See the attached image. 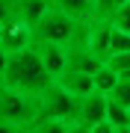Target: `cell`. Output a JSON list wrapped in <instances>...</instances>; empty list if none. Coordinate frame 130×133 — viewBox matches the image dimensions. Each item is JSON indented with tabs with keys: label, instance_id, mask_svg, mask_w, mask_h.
<instances>
[{
	"label": "cell",
	"instance_id": "5",
	"mask_svg": "<svg viewBox=\"0 0 130 133\" xmlns=\"http://www.w3.org/2000/svg\"><path fill=\"white\" fill-rule=\"evenodd\" d=\"M33 44V27L18 15H9L6 21H0V48L6 53H18Z\"/></svg>",
	"mask_w": 130,
	"mask_h": 133
},
{
	"label": "cell",
	"instance_id": "22",
	"mask_svg": "<svg viewBox=\"0 0 130 133\" xmlns=\"http://www.w3.org/2000/svg\"><path fill=\"white\" fill-rule=\"evenodd\" d=\"M65 133H89L86 124H80V121H68V130Z\"/></svg>",
	"mask_w": 130,
	"mask_h": 133
},
{
	"label": "cell",
	"instance_id": "18",
	"mask_svg": "<svg viewBox=\"0 0 130 133\" xmlns=\"http://www.w3.org/2000/svg\"><path fill=\"white\" fill-rule=\"evenodd\" d=\"M112 27H118V30H127L130 33V0L127 3H121V6H115V12H112Z\"/></svg>",
	"mask_w": 130,
	"mask_h": 133
},
{
	"label": "cell",
	"instance_id": "8",
	"mask_svg": "<svg viewBox=\"0 0 130 133\" xmlns=\"http://www.w3.org/2000/svg\"><path fill=\"white\" fill-rule=\"evenodd\" d=\"M101 65H104V59L98 56V53H92L86 44H80V42L68 44V68H77V71L95 74Z\"/></svg>",
	"mask_w": 130,
	"mask_h": 133
},
{
	"label": "cell",
	"instance_id": "14",
	"mask_svg": "<svg viewBox=\"0 0 130 133\" xmlns=\"http://www.w3.org/2000/svg\"><path fill=\"white\" fill-rule=\"evenodd\" d=\"M124 50H130V33L112 27V33H110V56L112 53H124Z\"/></svg>",
	"mask_w": 130,
	"mask_h": 133
},
{
	"label": "cell",
	"instance_id": "10",
	"mask_svg": "<svg viewBox=\"0 0 130 133\" xmlns=\"http://www.w3.org/2000/svg\"><path fill=\"white\" fill-rule=\"evenodd\" d=\"M53 6H59L62 12H68L74 21H80V24L98 18V0H56Z\"/></svg>",
	"mask_w": 130,
	"mask_h": 133
},
{
	"label": "cell",
	"instance_id": "15",
	"mask_svg": "<svg viewBox=\"0 0 130 133\" xmlns=\"http://www.w3.org/2000/svg\"><path fill=\"white\" fill-rule=\"evenodd\" d=\"M106 121H110V124H115V127L127 124V107H121L118 101L106 98Z\"/></svg>",
	"mask_w": 130,
	"mask_h": 133
},
{
	"label": "cell",
	"instance_id": "16",
	"mask_svg": "<svg viewBox=\"0 0 130 133\" xmlns=\"http://www.w3.org/2000/svg\"><path fill=\"white\" fill-rule=\"evenodd\" d=\"M106 98L118 101L121 107H130V77H118V83L112 86V92H110Z\"/></svg>",
	"mask_w": 130,
	"mask_h": 133
},
{
	"label": "cell",
	"instance_id": "1",
	"mask_svg": "<svg viewBox=\"0 0 130 133\" xmlns=\"http://www.w3.org/2000/svg\"><path fill=\"white\" fill-rule=\"evenodd\" d=\"M0 83L15 86V89H21V92H27V95L36 98L39 92H44L53 83V77L44 71V65H42L36 48L30 44V48L18 50V53H9V59H6V71H3V77H0Z\"/></svg>",
	"mask_w": 130,
	"mask_h": 133
},
{
	"label": "cell",
	"instance_id": "27",
	"mask_svg": "<svg viewBox=\"0 0 130 133\" xmlns=\"http://www.w3.org/2000/svg\"><path fill=\"white\" fill-rule=\"evenodd\" d=\"M50 3H56V0H50Z\"/></svg>",
	"mask_w": 130,
	"mask_h": 133
},
{
	"label": "cell",
	"instance_id": "20",
	"mask_svg": "<svg viewBox=\"0 0 130 133\" xmlns=\"http://www.w3.org/2000/svg\"><path fill=\"white\" fill-rule=\"evenodd\" d=\"M9 15H15V0H0V21H6Z\"/></svg>",
	"mask_w": 130,
	"mask_h": 133
},
{
	"label": "cell",
	"instance_id": "17",
	"mask_svg": "<svg viewBox=\"0 0 130 133\" xmlns=\"http://www.w3.org/2000/svg\"><path fill=\"white\" fill-rule=\"evenodd\" d=\"M106 65H110L118 77H130V50H124V53H112V56L106 59Z\"/></svg>",
	"mask_w": 130,
	"mask_h": 133
},
{
	"label": "cell",
	"instance_id": "24",
	"mask_svg": "<svg viewBox=\"0 0 130 133\" xmlns=\"http://www.w3.org/2000/svg\"><path fill=\"white\" fill-rule=\"evenodd\" d=\"M115 133H130V124H121V127H115Z\"/></svg>",
	"mask_w": 130,
	"mask_h": 133
},
{
	"label": "cell",
	"instance_id": "2",
	"mask_svg": "<svg viewBox=\"0 0 130 133\" xmlns=\"http://www.w3.org/2000/svg\"><path fill=\"white\" fill-rule=\"evenodd\" d=\"M83 36V24L74 21L68 12L50 3V9L42 15V21L33 27V42H56V44H74Z\"/></svg>",
	"mask_w": 130,
	"mask_h": 133
},
{
	"label": "cell",
	"instance_id": "6",
	"mask_svg": "<svg viewBox=\"0 0 130 133\" xmlns=\"http://www.w3.org/2000/svg\"><path fill=\"white\" fill-rule=\"evenodd\" d=\"M106 118V95L104 92H89V95H80L77 104H74V118L71 121H80L86 124V127H92V124L104 121Z\"/></svg>",
	"mask_w": 130,
	"mask_h": 133
},
{
	"label": "cell",
	"instance_id": "11",
	"mask_svg": "<svg viewBox=\"0 0 130 133\" xmlns=\"http://www.w3.org/2000/svg\"><path fill=\"white\" fill-rule=\"evenodd\" d=\"M50 9V0H15V15L24 18L30 27H36L42 21V15Z\"/></svg>",
	"mask_w": 130,
	"mask_h": 133
},
{
	"label": "cell",
	"instance_id": "9",
	"mask_svg": "<svg viewBox=\"0 0 130 133\" xmlns=\"http://www.w3.org/2000/svg\"><path fill=\"white\" fill-rule=\"evenodd\" d=\"M56 83L62 86V89H68L71 95H77V98L95 92V77L86 74V71H77V68H65V71L56 77Z\"/></svg>",
	"mask_w": 130,
	"mask_h": 133
},
{
	"label": "cell",
	"instance_id": "13",
	"mask_svg": "<svg viewBox=\"0 0 130 133\" xmlns=\"http://www.w3.org/2000/svg\"><path fill=\"white\" fill-rule=\"evenodd\" d=\"M65 130H68V121L62 118H36L27 127V133H65Z\"/></svg>",
	"mask_w": 130,
	"mask_h": 133
},
{
	"label": "cell",
	"instance_id": "3",
	"mask_svg": "<svg viewBox=\"0 0 130 133\" xmlns=\"http://www.w3.org/2000/svg\"><path fill=\"white\" fill-rule=\"evenodd\" d=\"M0 121L18 124V127L27 130L36 121V98L15 89V86L0 83Z\"/></svg>",
	"mask_w": 130,
	"mask_h": 133
},
{
	"label": "cell",
	"instance_id": "26",
	"mask_svg": "<svg viewBox=\"0 0 130 133\" xmlns=\"http://www.w3.org/2000/svg\"><path fill=\"white\" fill-rule=\"evenodd\" d=\"M127 124H130V107H127Z\"/></svg>",
	"mask_w": 130,
	"mask_h": 133
},
{
	"label": "cell",
	"instance_id": "21",
	"mask_svg": "<svg viewBox=\"0 0 130 133\" xmlns=\"http://www.w3.org/2000/svg\"><path fill=\"white\" fill-rule=\"evenodd\" d=\"M0 133H27L24 127H18V124H9V121H0Z\"/></svg>",
	"mask_w": 130,
	"mask_h": 133
},
{
	"label": "cell",
	"instance_id": "25",
	"mask_svg": "<svg viewBox=\"0 0 130 133\" xmlns=\"http://www.w3.org/2000/svg\"><path fill=\"white\" fill-rule=\"evenodd\" d=\"M112 3H115V6H121V3H127V0H112Z\"/></svg>",
	"mask_w": 130,
	"mask_h": 133
},
{
	"label": "cell",
	"instance_id": "12",
	"mask_svg": "<svg viewBox=\"0 0 130 133\" xmlns=\"http://www.w3.org/2000/svg\"><path fill=\"white\" fill-rule=\"evenodd\" d=\"M92 77H95V89H98V92H104V95H110V92H112V86L118 83V74L112 71L106 62H104V65L98 68V71L92 74Z\"/></svg>",
	"mask_w": 130,
	"mask_h": 133
},
{
	"label": "cell",
	"instance_id": "7",
	"mask_svg": "<svg viewBox=\"0 0 130 133\" xmlns=\"http://www.w3.org/2000/svg\"><path fill=\"white\" fill-rule=\"evenodd\" d=\"M33 48H36V53H39L44 71H47L53 80L68 68V48H65V44H56V42H33Z\"/></svg>",
	"mask_w": 130,
	"mask_h": 133
},
{
	"label": "cell",
	"instance_id": "23",
	"mask_svg": "<svg viewBox=\"0 0 130 133\" xmlns=\"http://www.w3.org/2000/svg\"><path fill=\"white\" fill-rule=\"evenodd\" d=\"M6 59H9V53L0 48V77H3V71H6Z\"/></svg>",
	"mask_w": 130,
	"mask_h": 133
},
{
	"label": "cell",
	"instance_id": "4",
	"mask_svg": "<svg viewBox=\"0 0 130 133\" xmlns=\"http://www.w3.org/2000/svg\"><path fill=\"white\" fill-rule=\"evenodd\" d=\"M74 104H77V95H71L68 89H62V86L53 80L44 92L36 95V118H62V121H71L74 118Z\"/></svg>",
	"mask_w": 130,
	"mask_h": 133
},
{
	"label": "cell",
	"instance_id": "19",
	"mask_svg": "<svg viewBox=\"0 0 130 133\" xmlns=\"http://www.w3.org/2000/svg\"><path fill=\"white\" fill-rule=\"evenodd\" d=\"M89 133H115V124H110V121H98V124H92L89 127Z\"/></svg>",
	"mask_w": 130,
	"mask_h": 133
}]
</instances>
